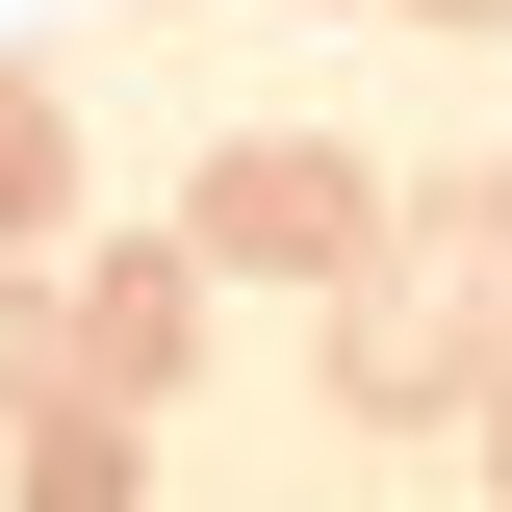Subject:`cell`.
<instances>
[{
    "instance_id": "obj_1",
    "label": "cell",
    "mask_w": 512,
    "mask_h": 512,
    "mask_svg": "<svg viewBox=\"0 0 512 512\" xmlns=\"http://www.w3.org/2000/svg\"><path fill=\"white\" fill-rule=\"evenodd\" d=\"M205 256H256V282H359V256H384V180L308 154V128H256V154H205Z\"/></svg>"
},
{
    "instance_id": "obj_2",
    "label": "cell",
    "mask_w": 512,
    "mask_h": 512,
    "mask_svg": "<svg viewBox=\"0 0 512 512\" xmlns=\"http://www.w3.org/2000/svg\"><path fill=\"white\" fill-rule=\"evenodd\" d=\"M77 333H103V384H154V359H180V256H103V308H77Z\"/></svg>"
},
{
    "instance_id": "obj_3",
    "label": "cell",
    "mask_w": 512,
    "mask_h": 512,
    "mask_svg": "<svg viewBox=\"0 0 512 512\" xmlns=\"http://www.w3.org/2000/svg\"><path fill=\"white\" fill-rule=\"evenodd\" d=\"M487 487H512V359H487Z\"/></svg>"
},
{
    "instance_id": "obj_4",
    "label": "cell",
    "mask_w": 512,
    "mask_h": 512,
    "mask_svg": "<svg viewBox=\"0 0 512 512\" xmlns=\"http://www.w3.org/2000/svg\"><path fill=\"white\" fill-rule=\"evenodd\" d=\"M436 26H487V0H436Z\"/></svg>"
}]
</instances>
